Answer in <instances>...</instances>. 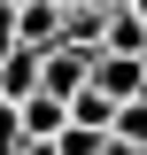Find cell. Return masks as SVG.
Masks as SVG:
<instances>
[{
    "label": "cell",
    "mask_w": 147,
    "mask_h": 155,
    "mask_svg": "<svg viewBox=\"0 0 147 155\" xmlns=\"http://www.w3.org/2000/svg\"><path fill=\"white\" fill-rule=\"evenodd\" d=\"M39 93V47H8L0 54V101H23Z\"/></svg>",
    "instance_id": "obj_6"
},
{
    "label": "cell",
    "mask_w": 147,
    "mask_h": 155,
    "mask_svg": "<svg viewBox=\"0 0 147 155\" xmlns=\"http://www.w3.org/2000/svg\"><path fill=\"white\" fill-rule=\"evenodd\" d=\"M85 8H116V0H85Z\"/></svg>",
    "instance_id": "obj_12"
},
{
    "label": "cell",
    "mask_w": 147,
    "mask_h": 155,
    "mask_svg": "<svg viewBox=\"0 0 147 155\" xmlns=\"http://www.w3.org/2000/svg\"><path fill=\"white\" fill-rule=\"evenodd\" d=\"M101 54H147V16L132 8V0L101 8Z\"/></svg>",
    "instance_id": "obj_2"
},
{
    "label": "cell",
    "mask_w": 147,
    "mask_h": 155,
    "mask_svg": "<svg viewBox=\"0 0 147 155\" xmlns=\"http://www.w3.org/2000/svg\"><path fill=\"white\" fill-rule=\"evenodd\" d=\"M62 16H70L62 0H16V39H23V47H54V39H62Z\"/></svg>",
    "instance_id": "obj_4"
},
{
    "label": "cell",
    "mask_w": 147,
    "mask_h": 155,
    "mask_svg": "<svg viewBox=\"0 0 147 155\" xmlns=\"http://www.w3.org/2000/svg\"><path fill=\"white\" fill-rule=\"evenodd\" d=\"M93 78V47H70V39H54V47H39V93L70 101L77 85Z\"/></svg>",
    "instance_id": "obj_1"
},
{
    "label": "cell",
    "mask_w": 147,
    "mask_h": 155,
    "mask_svg": "<svg viewBox=\"0 0 147 155\" xmlns=\"http://www.w3.org/2000/svg\"><path fill=\"white\" fill-rule=\"evenodd\" d=\"M93 85H101L109 101L147 93V54H93Z\"/></svg>",
    "instance_id": "obj_3"
},
{
    "label": "cell",
    "mask_w": 147,
    "mask_h": 155,
    "mask_svg": "<svg viewBox=\"0 0 147 155\" xmlns=\"http://www.w3.org/2000/svg\"><path fill=\"white\" fill-rule=\"evenodd\" d=\"M16 116H23V140H54L62 124H70V101H54V93H23Z\"/></svg>",
    "instance_id": "obj_5"
},
{
    "label": "cell",
    "mask_w": 147,
    "mask_h": 155,
    "mask_svg": "<svg viewBox=\"0 0 147 155\" xmlns=\"http://www.w3.org/2000/svg\"><path fill=\"white\" fill-rule=\"evenodd\" d=\"M109 147V132H93V124H62L54 132V155H101Z\"/></svg>",
    "instance_id": "obj_8"
},
{
    "label": "cell",
    "mask_w": 147,
    "mask_h": 155,
    "mask_svg": "<svg viewBox=\"0 0 147 155\" xmlns=\"http://www.w3.org/2000/svg\"><path fill=\"white\" fill-rule=\"evenodd\" d=\"M16 155H54V140H23V147H16Z\"/></svg>",
    "instance_id": "obj_11"
},
{
    "label": "cell",
    "mask_w": 147,
    "mask_h": 155,
    "mask_svg": "<svg viewBox=\"0 0 147 155\" xmlns=\"http://www.w3.org/2000/svg\"><path fill=\"white\" fill-rule=\"evenodd\" d=\"M109 132L124 140V147H147V93H132V101H116V116H109Z\"/></svg>",
    "instance_id": "obj_7"
},
{
    "label": "cell",
    "mask_w": 147,
    "mask_h": 155,
    "mask_svg": "<svg viewBox=\"0 0 147 155\" xmlns=\"http://www.w3.org/2000/svg\"><path fill=\"white\" fill-rule=\"evenodd\" d=\"M23 147V116H16V101H0V155H16Z\"/></svg>",
    "instance_id": "obj_9"
},
{
    "label": "cell",
    "mask_w": 147,
    "mask_h": 155,
    "mask_svg": "<svg viewBox=\"0 0 147 155\" xmlns=\"http://www.w3.org/2000/svg\"><path fill=\"white\" fill-rule=\"evenodd\" d=\"M8 47H23L16 39V0H0V54H8Z\"/></svg>",
    "instance_id": "obj_10"
}]
</instances>
